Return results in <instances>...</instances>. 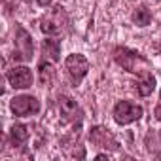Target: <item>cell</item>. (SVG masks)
<instances>
[{
  "instance_id": "1",
  "label": "cell",
  "mask_w": 161,
  "mask_h": 161,
  "mask_svg": "<svg viewBox=\"0 0 161 161\" xmlns=\"http://www.w3.org/2000/svg\"><path fill=\"white\" fill-rule=\"evenodd\" d=\"M112 57H114V61H116L123 70H127V72H131V74H142L144 70H150L148 59H144V57H142L138 51H135V49L118 46V47H114Z\"/></svg>"
},
{
  "instance_id": "2",
  "label": "cell",
  "mask_w": 161,
  "mask_h": 161,
  "mask_svg": "<svg viewBox=\"0 0 161 161\" xmlns=\"http://www.w3.org/2000/svg\"><path fill=\"white\" fill-rule=\"evenodd\" d=\"M66 25H68V17H66V12L61 6H55L53 10H49L40 19V31L46 36H57V34H61Z\"/></svg>"
},
{
  "instance_id": "3",
  "label": "cell",
  "mask_w": 161,
  "mask_h": 161,
  "mask_svg": "<svg viewBox=\"0 0 161 161\" xmlns=\"http://www.w3.org/2000/svg\"><path fill=\"white\" fill-rule=\"evenodd\" d=\"M142 114H144L142 106H138V104H135L131 101H119V103H116L114 112H112L114 121L118 125H129L133 121H138L142 118Z\"/></svg>"
},
{
  "instance_id": "4",
  "label": "cell",
  "mask_w": 161,
  "mask_h": 161,
  "mask_svg": "<svg viewBox=\"0 0 161 161\" xmlns=\"http://www.w3.org/2000/svg\"><path fill=\"white\" fill-rule=\"evenodd\" d=\"M64 68L72 80V84L78 86L82 80L86 78L87 70H89V61L82 55V53H72L64 59Z\"/></svg>"
},
{
  "instance_id": "5",
  "label": "cell",
  "mask_w": 161,
  "mask_h": 161,
  "mask_svg": "<svg viewBox=\"0 0 161 161\" xmlns=\"http://www.w3.org/2000/svg\"><path fill=\"white\" fill-rule=\"evenodd\" d=\"M32 53H34L32 36L19 23H15V53H14V59L15 61H31Z\"/></svg>"
},
{
  "instance_id": "6",
  "label": "cell",
  "mask_w": 161,
  "mask_h": 161,
  "mask_svg": "<svg viewBox=\"0 0 161 161\" xmlns=\"http://www.w3.org/2000/svg\"><path fill=\"white\" fill-rule=\"evenodd\" d=\"M10 108L15 116L27 118V116H34V114L40 112V101L32 95H19V97L12 99Z\"/></svg>"
},
{
  "instance_id": "7",
  "label": "cell",
  "mask_w": 161,
  "mask_h": 161,
  "mask_svg": "<svg viewBox=\"0 0 161 161\" xmlns=\"http://www.w3.org/2000/svg\"><path fill=\"white\" fill-rule=\"evenodd\" d=\"M89 140L91 144L99 146V148H104V150H110V152H116L119 148V142L116 140V136L103 125H95L89 129Z\"/></svg>"
},
{
  "instance_id": "8",
  "label": "cell",
  "mask_w": 161,
  "mask_h": 161,
  "mask_svg": "<svg viewBox=\"0 0 161 161\" xmlns=\"http://www.w3.org/2000/svg\"><path fill=\"white\" fill-rule=\"evenodd\" d=\"M6 80L10 82V86L14 89H27L32 86L34 76H32L29 66H14L6 72Z\"/></svg>"
},
{
  "instance_id": "9",
  "label": "cell",
  "mask_w": 161,
  "mask_h": 161,
  "mask_svg": "<svg viewBox=\"0 0 161 161\" xmlns=\"http://www.w3.org/2000/svg\"><path fill=\"white\" fill-rule=\"evenodd\" d=\"M59 110H61V116L64 121H70V123H80L84 119V110L72 97L68 95H61L59 97Z\"/></svg>"
},
{
  "instance_id": "10",
  "label": "cell",
  "mask_w": 161,
  "mask_h": 161,
  "mask_svg": "<svg viewBox=\"0 0 161 161\" xmlns=\"http://www.w3.org/2000/svg\"><path fill=\"white\" fill-rule=\"evenodd\" d=\"M138 76H140V78H138V82L135 84L138 95H140V97H148V95H152V93L155 91V76H153L150 70H144V72L138 74Z\"/></svg>"
},
{
  "instance_id": "11",
  "label": "cell",
  "mask_w": 161,
  "mask_h": 161,
  "mask_svg": "<svg viewBox=\"0 0 161 161\" xmlns=\"http://www.w3.org/2000/svg\"><path fill=\"white\" fill-rule=\"evenodd\" d=\"M38 78H40V84L44 87H51L53 80H55V68H53V63L51 61L42 59L38 63Z\"/></svg>"
},
{
  "instance_id": "12",
  "label": "cell",
  "mask_w": 161,
  "mask_h": 161,
  "mask_svg": "<svg viewBox=\"0 0 161 161\" xmlns=\"http://www.w3.org/2000/svg\"><path fill=\"white\" fill-rule=\"evenodd\" d=\"M42 55L46 61H51V63H57L61 57V44L59 40H53V38H47L42 42Z\"/></svg>"
},
{
  "instance_id": "13",
  "label": "cell",
  "mask_w": 161,
  "mask_h": 161,
  "mask_svg": "<svg viewBox=\"0 0 161 161\" xmlns=\"http://www.w3.org/2000/svg\"><path fill=\"white\" fill-rule=\"evenodd\" d=\"M29 136H31V133H29V127H27V125H21V123L12 125V129H10V138H12V144H14L15 148H21L23 144H27Z\"/></svg>"
},
{
  "instance_id": "14",
  "label": "cell",
  "mask_w": 161,
  "mask_h": 161,
  "mask_svg": "<svg viewBox=\"0 0 161 161\" xmlns=\"http://www.w3.org/2000/svg\"><path fill=\"white\" fill-rule=\"evenodd\" d=\"M131 19H133V23H135L136 27H148V25H150V21H152V14H150V10H148V8L140 6V8H136V10L133 12Z\"/></svg>"
},
{
  "instance_id": "15",
  "label": "cell",
  "mask_w": 161,
  "mask_h": 161,
  "mask_svg": "<svg viewBox=\"0 0 161 161\" xmlns=\"http://www.w3.org/2000/svg\"><path fill=\"white\" fill-rule=\"evenodd\" d=\"M153 118H155L157 121H161V91H159V103H157V106H155V110H153Z\"/></svg>"
},
{
  "instance_id": "16",
  "label": "cell",
  "mask_w": 161,
  "mask_h": 161,
  "mask_svg": "<svg viewBox=\"0 0 161 161\" xmlns=\"http://www.w3.org/2000/svg\"><path fill=\"white\" fill-rule=\"evenodd\" d=\"M51 2H53V0H38V4H40L42 8H47V6H49Z\"/></svg>"
},
{
  "instance_id": "17",
  "label": "cell",
  "mask_w": 161,
  "mask_h": 161,
  "mask_svg": "<svg viewBox=\"0 0 161 161\" xmlns=\"http://www.w3.org/2000/svg\"><path fill=\"white\" fill-rule=\"evenodd\" d=\"M95 159H97V161H103V159H106V153H99Z\"/></svg>"
},
{
  "instance_id": "18",
  "label": "cell",
  "mask_w": 161,
  "mask_h": 161,
  "mask_svg": "<svg viewBox=\"0 0 161 161\" xmlns=\"http://www.w3.org/2000/svg\"><path fill=\"white\" fill-rule=\"evenodd\" d=\"M159 140H161V131H159Z\"/></svg>"
},
{
  "instance_id": "19",
  "label": "cell",
  "mask_w": 161,
  "mask_h": 161,
  "mask_svg": "<svg viewBox=\"0 0 161 161\" xmlns=\"http://www.w3.org/2000/svg\"><path fill=\"white\" fill-rule=\"evenodd\" d=\"M25 2H32V0H25Z\"/></svg>"
}]
</instances>
